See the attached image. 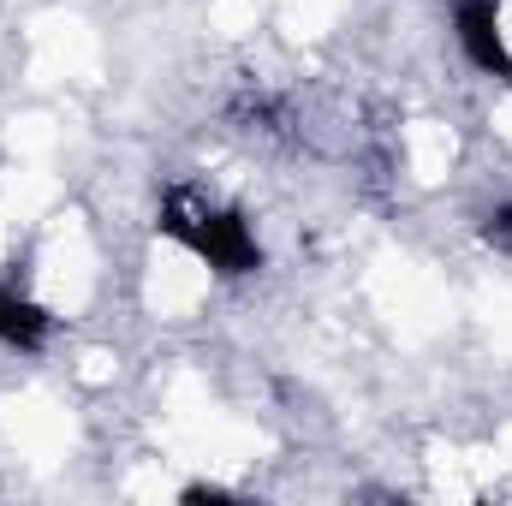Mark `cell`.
I'll list each match as a JSON object with an SVG mask.
<instances>
[{
    "label": "cell",
    "mask_w": 512,
    "mask_h": 506,
    "mask_svg": "<svg viewBox=\"0 0 512 506\" xmlns=\"http://www.w3.org/2000/svg\"><path fill=\"white\" fill-rule=\"evenodd\" d=\"M161 233L179 239L197 262H209V268L227 274V280L262 268V239L251 233V221H245L239 209L203 203V197H191V191H173V197L161 203Z\"/></svg>",
    "instance_id": "obj_1"
},
{
    "label": "cell",
    "mask_w": 512,
    "mask_h": 506,
    "mask_svg": "<svg viewBox=\"0 0 512 506\" xmlns=\"http://www.w3.org/2000/svg\"><path fill=\"white\" fill-rule=\"evenodd\" d=\"M477 233H483V245H495L501 256H512V203H501V209H489Z\"/></svg>",
    "instance_id": "obj_4"
},
{
    "label": "cell",
    "mask_w": 512,
    "mask_h": 506,
    "mask_svg": "<svg viewBox=\"0 0 512 506\" xmlns=\"http://www.w3.org/2000/svg\"><path fill=\"white\" fill-rule=\"evenodd\" d=\"M453 30H459V48L477 72L512 84V54L507 36H501V0H453Z\"/></svg>",
    "instance_id": "obj_2"
},
{
    "label": "cell",
    "mask_w": 512,
    "mask_h": 506,
    "mask_svg": "<svg viewBox=\"0 0 512 506\" xmlns=\"http://www.w3.org/2000/svg\"><path fill=\"white\" fill-rule=\"evenodd\" d=\"M48 334H54V316H48L36 298H24L18 286H0V346H12V352H42Z\"/></svg>",
    "instance_id": "obj_3"
}]
</instances>
